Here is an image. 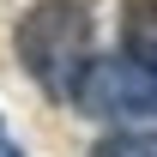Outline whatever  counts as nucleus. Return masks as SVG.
<instances>
[{
    "instance_id": "nucleus-1",
    "label": "nucleus",
    "mask_w": 157,
    "mask_h": 157,
    "mask_svg": "<svg viewBox=\"0 0 157 157\" xmlns=\"http://www.w3.org/2000/svg\"><path fill=\"white\" fill-rule=\"evenodd\" d=\"M18 67L55 103H73L78 78L91 67V6L85 0H36L12 30Z\"/></svg>"
},
{
    "instance_id": "nucleus-2",
    "label": "nucleus",
    "mask_w": 157,
    "mask_h": 157,
    "mask_svg": "<svg viewBox=\"0 0 157 157\" xmlns=\"http://www.w3.org/2000/svg\"><path fill=\"white\" fill-rule=\"evenodd\" d=\"M73 109L97 121H157V67H145L133 55L91 60L73 91Z\"/></svg>"
},
{
    "instance_id": "nucleus-3",
    "label": "nucleus",
    "mask_w": 157,
    "mask_h": 157,
    "mask_svg": "<svg viewBox=\"0 0 157 157\" xmlns=\"http://www.w3.org/2000/svg\"><path fill=\"white\" fill-rule=\"evenodd\" d=\"M121 42H127V55L157 67V0H127L121 6Z\"/></svg>"
},
{
    "instance_id": "nucleus-4",
    "label": "nucleus",
    "mask_w": 157,
    "mask_h": 157,
    "mask_svg": "<svg viewBox=\"0 0 157 157\" xmlns=\"http://www.w3.org/2000/svg\"><path fill=\"white\" fill-rule=\"evenodd\" d=\"M91 157H157V133L145 127H115V133H103L91 145Z\"/></svg>"
},
{
    "instance_id": "nucleus-5",
    "label": "nucleus",
    "mask_w": 157,
    "mask_h": 157,
    "mask_svg": "<svg viewBox=\"0 0 157 157\" xmlns=\"http://www.w3.org/2000/svg\"><path fill=\"white\" fill-rule=\"evenodd\" d=\"M0 139H6V133H0Z\"/></svg>"
}]
</instances>
